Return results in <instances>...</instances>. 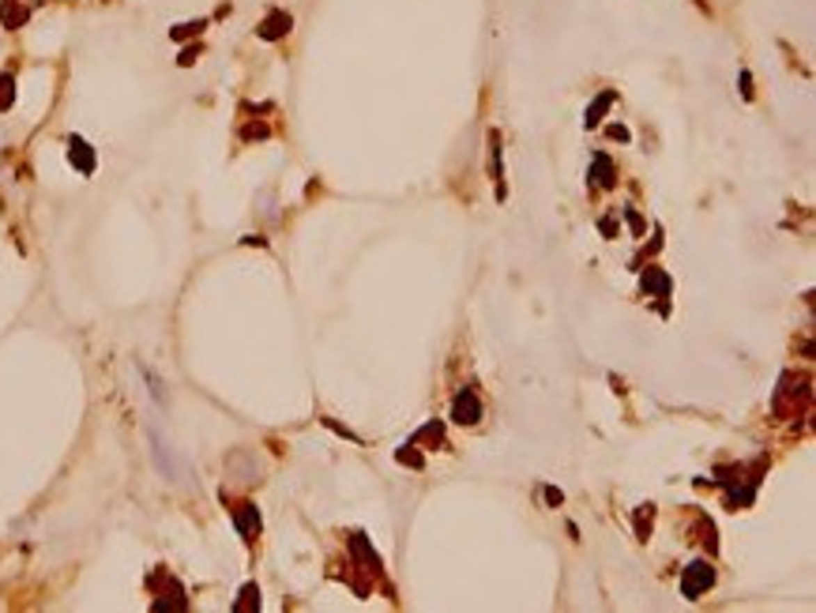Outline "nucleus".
<instances>
[{"label":"nucleus","instance_id":"f257e3e1","mask_svg":"<svg viewBox=\"0 0 816 613\" xmlns=\"http://www.w3.org/2000/svg\"><path fill=\"white\" fill-rule=\"evenodd\" d=\"M715 583V568H711L707 561H692L689 568H685V580H681V594L685 598H700L703 591Z\"/></svg>","mask_w":816,"mask_h":613},{"label":"nucleus","instance_id":"f03ea898","mask_svg":"<svg viewBox=\"0 0 816 613\" xmlns=\"http://www.w3.org/2000/svg\"><path fill=\"white\" fill-rule=\"evenodd\" d=\"M451 422L459 425H478L481 422V399L474 388H463V392L451 399Z\"/></svg>","mask_w":816,"mask_h":613},{"label":"nucleus","instance_id":"7ed1b4c3","mask_svg":"<svg viewBox=\"0 0 816 613\" xmlns=\"http://www.w3.org/2000/svg\"><path fill=\"white\" fill-rule=\"evenodd\" d=\"M286 31H290V15H286V12H275V15H267V19H264V26H259V38L271 42V38H282Z\"/></svg>","mask_w":816,"mask_h":613},{"label":"nucleus","instance_id":"20e7f679","mask_svg":"<svg viewBox=\"0 0 816 613\" xmlns=\"http://www.w3.org/2000/svg\"><path fill=\"white\" fill-rule=\"evenodd\" d=\"M643 290H647V294H658V297H670V275H662L658 267H647Z\"/></svg>","mask_w":816,"mask_h":613},{"label":"nucleus","instance_id":"39448f33","mask_svg":"<svg viewBox=\"0 0 816 613\" xmlns=\"http://www.w3.org/2000/svg\"><path fill=\"white\" fill-rule=\"evenodd\" d=\"M72 162H76L83 173H90V170H95V151H90V147L83 143L79 136H72Z\"/></svg>","mask_w":816,"mask_h":613},{"label":"nucleus","instance_id":"423d86ee","mask_svg":"<svg viewBox=\"0 0 816 613\" xmlns=\"http://www.w3.org/2000/svg\"><path fill=\"white\" fill-rule=\"evenodd\" d=\"M595 184L598 189H614V162L606 154H595Z\"/></svg>","mask_w":816,"mask_h":613},{"label":"nucleus","instance_id":"0eeeda50","mask_svg":"<svg viewBox=\"0 0 816 613\" xmlns=\"http://www.w3.org/2000/svg\"><path fill=\"white\" fill-rule=\"evenodd\" d=\"M609 106H614V90H606V95H598V98H595V106L587 109V128H595L598 120H602V113H606Z\"/></svg>","mask_w":816,"mask_h":613},{"label":"nucleus","instance_id":"6e6552de","mask_svg":"<svg viewBox=\"0 0 816 613\" xmlns=\"http://www.w3.org/2000/svg\"><path fill=\"white\" fill-rule=\"evenodd\" d=\"M237 527H241V531H259V516L253 512V504H241V512H237Z\"/></svg>","mask_w":816,"mask_h":613},{"label":"nucleus","instance_id":"1a4fd4ad","mask_svg":"<svg viewBox=\"0 0 816 613\" xmlns=\"http://www.w3.org/2000/svg\"><path fill=\"white\" fill-rule=\"evenodd\" d=\"M545 500H550V504H561L564 497H561V489H545Z\"/></svg>","mask_w":816,"mask_h":613}]
</instances>
